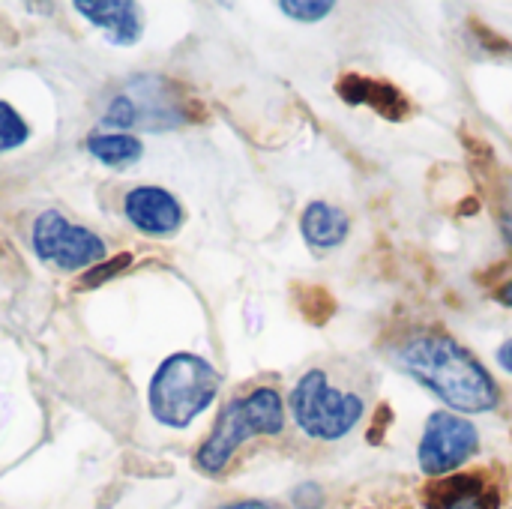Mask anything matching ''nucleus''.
Returning a JSON list of instances; mask_svg holds the SVG:
<instances>
[{
  "mask_svg": "<svg viewBox=\"0 0 512 509\" xmlns=\"http://www.w3.org/2000/svg\"><path fill=\"white\" fill-rule=\"evenodd\" d=\"M123 210L144 237H171L183 225V204L162 186H135Z\"/></svg>",
  "mask_w": 512,
  "mask_h": 509,
  "instance_id": "0eeeda50",
  "label": "nucleus"
},
{
  "mask_svg": "<svg viewBox=\"0 0 512 509\" xmlns=\"http://www.w3.org/2000/svg\"><path fill=\"white\" fill-rule=\"evenodd\" d=\"M294 504H297V509H321L324 495H321V489H318L315 483H303V486L294 492Z\"/></svg>",
  "mask_w": 512,
  "mask_h": 509,
  "instance_id": "a211bd4d",
  "label": "nucleus"
},
{
  "mask_svg": "<svg viewBox=\"0 0 512 509\" xmlns=\"http://www.w3.org/2000/svg\"><path fill=\"white\" fill-rule=\"evenodd\" d=\"M480 447V435L474 429V423H468L459 414L450 411H438L429 417L423 438H420V468L429 477H450L453 471H459Z\"/></svg>",
  "mask_w": 512,
  "mask_h": 509,
  "instance_id": "423d86ee",
  "label": "nucleus"
},
{
  "mask_svg": "<svg viewBox=\"0 0 512 509\" xmlns=\"http://www.w3.org/2000/svg\"><path fill=\"white\" fill-rule=\"evenodd\" d=\"M498 363H501L504 372H510L512 375V339H507V342L498 348Z\"/></svg>",
  "mask_w": 512,
  "mask_h": 509,
  "instance_id": "6ab92c4d",
  "label": "nucleus"
},
{
  "mask_svg": "<svg viewBox=\"0 0 512 509\" xmlns=\"http://www.w3.org/2000/svg\"><path fill=\"white\" fill-rule=\"evenodd\" d=\"M291 414L309 438L339 441L360 423L366 405L357 393L336 390L324 369H312L291 390Z\"/></svg>",
  "mask_w": 512,
  "mask_h": 509,
  "instance_id": "20e7f679",
  "label": "nucleus"
},
{
  "mask_svg": "<svg viewBox=\"0 0 512 509\" xmlns=\"http://www.w3.org/2000/svg\"><path fill=\"white\" fill-rule=\"evenodd\" d=\"M222 509H273V507H267V504H261V501H243V504H231V507H222Z\"/></svg>",
  "mask_w": 512,
  "mask_h": 509,
  "instance_id": "412c9836",
  "label": "nucleus"
},
{
  "mask_svg": "<svg viewBox=\"0 0 512 509\" xmlns=\"http://www.w3.org/2000/svg\"><path fill=\"white\" fill-rule=\"evenodd\" d=\"M75 9L108 33L114 45H132L141 39V9L132 0H75Z\"/></svg>",
  "mask_w": 512,
  "mask_h": 509,
  "instance_id": "9d476101",
  "label": "nucleus"
},
{
  "mask_svg": "<svg viewBox=\"0 0 512 509\" xmlns=\"http://www.w3.org/2000/svg\"><path fill=\"white\" fill-rule=\"evenodd\" d=\"M279 9L288 12L297 21H321V18H327L333 12V3L330 0H312V3H306V0H297V3L294 0H282Z\"/></svg>",
  "mask_w": 512,
  "mask_h": 509,
  "instance_id": "2eb2a0df",
  "label": "nucleus"
},
{
  "mask_svg": "<svg viewBox=\"0 0 512 509\" xmlns=\"http://www.w3.org/2000/svg\"><path fill=\"white\" fill-rule=\"evenodd\" d=\"M27 135H30V129H27L24 117L9 102H0V153L21 147L27 141Z\"/></svg>",
  "mask_w": 512,
  "mask_h": 509,
  "instance_id": "ddd939ff",
  "label": "nucleus"
},
{
  "mask_svg": "<svg viewBox=\"0 0 512 509\" xmlns=\"http://www.w3.org/2000/svg\"><path fill=\"white\" fill-rule=\"evenodd\" d=\"M87 150L93 153V159H99L108 168H129L144 156V144L141 138L129 135V132H99L87 138Z\"/></svg>",
  "mask_w": 512,
  "mask_h": 509,
  "instance_id": "f8f14e48",
  "label": "nucleus"
},
{
  "mask_svg": "<svg viewBox=\"0 0 512 509\" xmlns=\"http://www.w3.org/2000/svg\"><path fill=\"white\" fill-rule=\"evenodd\" d=\"M498 222H501V231H504L507 243L512 246V180L504 183V192L498 198Z\"/></svg>",
  "mask_w": 512,
  "mask_h": 509,
  "instance_id": "f3484780",
  "label": "nucleus"
},
{
  "mask_svg": "<svg viewBox=\"0 0 512 509\" xmlns=\"http://www.w3.org/2000/svg\"><path fill=\"white\" fill-rule=\"evenodd\" d=\"M402 369L432 390L447 408L462 414H486L498 408V384L483 363L453 336L438 330L414 333L399 351Z\"/></svg>",
  "mask_w": 512,
  "mask_h": 509,
  "instance_id": "f257e3e1",
  "label": "nucleus"
},
{
  "mask_svg": "<svg viewBox=\"0 0 512 509\" xmlns=\"http://www.w3.org/2000/svg\"><path fill=\"white\" fill-rule=\"evenodd\" d=\"M336 93L345 102H351V105H369L372 111H378L387 120H405L408 111H411L408 96L396 84H387V81H378V78H366V75H345V78H339Z\"/></svg>",
  "mask_w": 512,
  "mask_h": 509,
  "instance_id": "1a4fd4ad",
  "label": "nucleus"
},
{
  "mask_svg": "<svg viewBox=\"0 0 512 509\" xmlns=\"http://www.w3.org/2000/svg\"><path fill=\"white\" fill-rule=\"evenodd\" d=\"M423 507L426 509H498L501 492L489 480V474L471 471V474H450L438 477L423 489Z\"/></svg>",
  "mask_w": 512,
  "mask_h": 509,
  "instance_id": "6e6552de",
  "label": "nucleus"
},
{
  "mask_svg": "<svg viewBox=\"0 0 512 509\" xmlns=\"http://www.w3.org/2000/svg\"><path fill=\"white\" fill-rule=\"evenodd\" d=\"M33 249L60 270H84L105 261V243L84 225L69 222L57 210H45L33 222Z\"/></svg>",
  "mask_w": 512,
  "mask_h": 509,
  "instance_id": "39448f33",
  "label": "nucleus"
},
{
  "mask_svg": "<svg viewBox=\"0 0 512 509\" xmlns=\"http://www.w3.org/2000/svg\"><path fill=\"white\" fill-rule=\"evenodd\" d=\"M348 228H351L348 213L342 207H336V204H327V201H312L300 216L303 240L318 252L342 246L345 237H348Z\"/></svg>",
  "mask_w": 512,
  "mask_h": 509,
  "instance_id": "9b49d317",
  "label": "nucleus"
},
{
  "mask_svg": "<svg viewBox=\"0 0 512 509\" xmlns=\"http://www.w3.org/2000/svg\"><path fill=\"white\" fill-rule=\"evenodd\" d=\"M129 264H132V255H129V252H123L120 258H105L102 264H96V267H90V270L84 273L81 288H96V285H102V282L114 279L117 273H123Z\"/></svg>",
  "mask_w": 512,
  "mask_h": 509,
  "instance_id": "4468645a",
  "label": "nucleus"
},
{
  "mask_svg": "<svg viewBox=\"0 0 512 509\" xmlns=\"http://www.w3.org/2000/svg\"><path fill=\"white\" fill-rule=\"evenodd\" d=\"M222 375L213 363L198 354H171L153 375L147 390V405L156 423L168 429H186L195 423L219 396Z\"/></svg>",
  "mask_w": 512,
  "mask_h": 509,
  "instance_id": "f03ea898",
  "label": "nucleus"
},
{
  "mask_svg": "<svg viewBox=\"0 0 512 509\" xmlns=\"http://www.w3.org/2000/svg\"><path fill=\"white\" fill-rule=\"evenodd\" d=\"M495 297H498V300H501L504 306H510V309H512V279H510V282H504V285L498 288V294H495Z\"/></svg>",
  "mask_w": 512,
  "mask_h": 509,
  "instance_id": "aec40b11",
  "label": "nucleus"
},
{
  "mask_svg": "<svg viewBox=\"0 0 512 509\" xmlns=\"http://www.w3.org/2000/svg\"><path fill=\"white\" fill-rule=\"evenodd\" d=\"M105 123L108 126H117V129H126V126H135L138 123V111H135V102L132 96H117L105 114Z\"/></svg>",
  "mask_w": 512,
  "mask_h": 509,
  "instance_id": "dca6fc26",
  "label": "nucleus"
},
{
  "mask_svg": "<svg viewBox=\"0 0 512 509\" xmlns=\"http://www.w3.org/2000/svg\"><path fill=\"white\" fill-rule=\"evenodd\" d=\"M282 429H285L282 396L273 387H258L222 408L210 438L195 453V465L204 474H222L246 441L279 435Z\"/></svg>",
  "mask_w": 512,
  "mask_h": 509,
  "instance_id": "7ed1b4c3",
  "label": "nucleus"
}]
</instances>
